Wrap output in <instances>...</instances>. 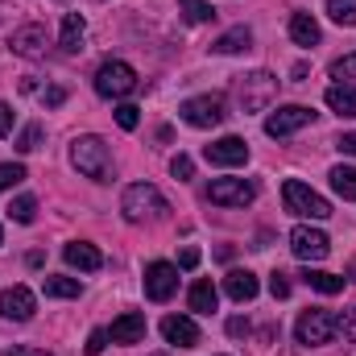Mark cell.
<instances>
[{"mask_svg":"<svg viewBox=\"0 0 356 356\" xmlns=\"http://www.w3.org/2000/svg\"><path fill=\"white\" fill-rule=\"evenodd\" d=\"M71 166L79 170V175L95 178V182H108L112 178V154H108V145L99 141V137H75L71 141Z\"/></svg>","mask_w":356,"mask_h":356,"instance_id":"cell-1","label":"cell"},{"mask_svg":"<svg viewBox=\"0 0 356 356\" xmlns=\"http://www.w3.org/2000/svg\"><path fill=\"white\" fill-rule=\"evenodd\" d=\"M120 211H124V220H145V216H166L170 203L154 182H133L120 195Z\"/></svg>","mask_w":356,"mask_h":356,"instance_id":"cell-2","label":"cell"},{"mask_svg":"<svg viewBox=\"0 0 356 356\" xmlns=\"http://www.w3.org/2000/svg\"><path fill=\"white\" fill-rule=\"evenodd\" d=\"M282 199H286V211H294V216H302V220H327V216H332V203H327L319 191H311L307 182H298V178H286Z\"/></svg>","mask_w":356,"mask_h":356,"instance_id":"cell-3","label":"cell"},{"mask_svg":"<svg viewBox=\"0 0 356 356\" xmlns=\"http://www.w3.org/2000/svg\"><path fill=\"white\" fill-rule=\"evenodd\" d=\"M95 91L104 99H124L137 91V71L124 63V58H108L99 71H95Z\"/></svg>","mask_w":356,"mask_h":356,"instance_id":"cell-4","label":"cell"},{"mask_svg":"<svg viewBox=\"0 0 356 356\" xmlns=\"http://www.w3.org/2000/svg\"><path fill=\"white\" fill-rule=\"evenodd\" d=\"M340 332V315L332 311H302V319L294 323V336L302 348H319V344H332Z\"/></svg>","mask_w":356,"mask_h":356,"instance_id":"cell-5","label":"cell"},{"mask_svg":"<svg viewBox=\"0 0 356 356\" xmlns=\"http://www.w3.org/2000/svg\"><path fill=\"white\" fill-rule=\"evenodd\" d=\"M277 95V79L269 71H253V75H241L236 79V99L245 112H266Z\"/></svg>","mask_w":356,"mask_h":356,"instance_id":"cell-6","label":"cell"},{"mask_svg":"<svg viewBox=\"0 0 356 356\" xmlns=\"http://www.w3.org/2000/svg\"><path fill=\"white\" fill-rule=\"evenodd\" d=\"M178 116L191 124V129H216L228 112H224V95H191L178 104Z\"/></svg>","mask_w":356,"mask_h":356,"instance_id":"cell-7","label":"cell"},{"mask_svg":"<svg viewBox=\"0 0 356 356\" xmlns=\"http://www.w3.org/2000/svg\"><path fill=\"white\" fill-rule=\"evenodd\" d=\"M290 249H294L298 261H323V257L332 253V241H327V232H319V228H311V224H298V228L290 232Z\"/></svg>","mask_w":356,"mask_h":356,"instance_id":"cell-8","label":"cell"},{"mask_svg":"<svg viewBox=\"0 0 356 356\" xmlns=\"http://www.w3.org/2000/svg\"><path fill=\"white\" fill-rule=\"evenodd\" d=\"M207 199L220 203V207H245V203L257 199V186L245 182V178H216V182L207 186Z\"/></svg>","mask_w":356,"mask_h":356,"instance_id":"cell-9","label":"cell"},{"mask_svg":"<svg viewBox=\"0 0 356 356\" xmlns=\"http://www.w3.org/2000/svg\"><path fill=\"white\" fill-rule=\"evenodd\" d=\"M311 120H315L311 108H302V104H286V108H277V112H269L266 116V133L269 137H290V133L307 129Z\"/></svg>","mask_w":356,"mask_h":356,"instance_id":"cell-10","label":"cell"},{"mask_svg":"<svg viewBox=\"0 0 356 356\" xmlns=\"http://www.w3.org/2000/svg\"><path fill=\"white\" fill-rule=\"evenodd\" d=\"M178 290V266L170 261H154V266H145V298H154V302H170Z\"/></svg>","mask_w":356,"mask_h":356,"instance_id":"cell-11","label":"cell"},{"mask_svg":"<svg viewBox=\"0 0 356 356\" xmlns=\"http://www.w3.org/2000/svg\"><path fill=\"white\" fill-rule=\"evenodd\" d=\"M33 311H38V302H33V290H29V286H8V290H0V315H4V319L25 323V319H33Z\"/></svg>","mask_w":356,"mask_h":356,"instance_id":"cell-12","label":"cell"},{"mask_svg":"<svg viewBox=\"0 0 356 356\" xmlns=\"http://www.w3.org/2000/svg\"><path fill=\"white\" fill-rule=\"evenodd\" d=\"M203 158H207L211 166H245V162H249V145H245L241 137H220V141H211V145L203 149Z\"/></svg>","mask_w":356,"mask_h":356,"instance_id":"cell-13","label":"cell"},{"mask_svg":"<svg viewBox=\"0 0 356 356\" xmlns=\"http://www.w3.org/2000/svg\"><path fill=\"white\" fill-rule=\"evenodd\" d=\"M108 340H112V344H141V340H145V315H141V311H124L120 319H112Z\"/></svg>","mask_w":356,"mask_h":356,"instance_id":"cell-14","label":"cell"},{"mask_svg":"<svg viewBox=\"0 0 356 356\" xmlns=\"http://www.w3.org/2000/svg\"><path fill=\"white\" fill-rule=\"evenodd\" d=\"M162 336H166V344H175V348H195V344H199V327H195L191 315H166V319H162Z\"/></svg>","mask_w":356,"mask_h":356,"instance_id":"cell-15","label":"cell"},{"mask_svg":"<svg viewBox=\"0 0 356 356\" xmlns=\"http://www.w3.org/2000/svg\"><path fill=\"white\" fill-rule=\"evenodd\" d=\"M13 54H21V58H38L42 50H46V29L42 25H21V29H13Z\"/></svg>","mask_w":356,"mask_h":356,"instance_id":"cell-16","label":"cell"},{"mask_svg":"<svg viewBox=\"0 0 356 356\" xmlns=\"http://www.w3.org/2000/svg\"><path fill=\"white\" fill-rule=\"evenodd\" d=\"M63 257H67V266L83 269V273H95V269H104V253L88 245V241H71L67 249H63Z\"/></svg>","mask_w":356,"mask_h":356,"instance_id":"cell-17","label":"cell"},{"mask_svg":"<svg viewBox=\"0 0 356 356\" xmlns=\"http://www.w3.org/2000/svg\"><path fill=\"white\" fill-rule=\"evenodd\" d=\"M224 290H228V298H236V302H253L257 290H261V282H257L249 269H232V273L224 277Z\"/></svg>","mask_w":356,"mask_h":356,"instance_id":"cell-18","label":"cell"},{"mask_svg":"<svg viewBox=\"0 0 356 356\" xmlns=\"http://www.w3.org/2000/svg\"><path fill=\"white\" fill-rule=\"evenodd\" d=\"M83 42H88V21H83L79 13H67V17H63V33H58V46L71 50V54H79Z\"/></svg>","mask_w":356,"mask_h":356,"instance_id":"cell-19","label":"cell"},{"mask_svg":"<svg viewBox=\"0 0 356 356\" xmlns=\"http://www.w3.org/2000/svg\"><path fill=\"white\" fill-rule=\"evenodd\" d=\"M290 38H294V46H319V21L311 17V13H294L290 17Z\"/></svg>","mask_w":356,"mask_h":356,"instance_id":"cell-20","label":"cell"},{"mask_svg":"<svg viewBox=\"0 0 356 356\" xmlns=\"http://www.w3.org/2000/svg\"><path fill=\"white\" fill-rule=\"evenodd\" d=\"M216 302H220V290H216L211 282H195V286H191V311L211 315V311H216Z\"/></svg>","mask_w":356,"mask_h":356,"instance_id":"cell-21","label":"cell"},{"mask_svg":"<svg viewBox=\"0 0 356 356\" xmlns=\"http://www.w3.org/2000/svg\"><path fill=\"white\" fill-rule=\"evenodd\" d=\"M323 99H327V108H332L336 116H344V120H353V116H356V95L348 88H336V83H332Z\"/></svg>","mask_w":356,"mask_h":356,"instance_id":"cell-22","label":"cell"},{"mask_svg":"<svg viewBox=\"0 0 356 356\" xmlns=\"http://www.w3.org/2000/svg\"><path fill=\"white\" fill-rule=\"evenodd\" d=\"M249 42H253V29H249V25H236V29H228V33L216 42V50H220V54H241V50H249Z\"/></svg>","mask_w":356,"mask_h":356,"instance_id":"cell-23","label":"cell"},{"mask_svg":"<svg viewBox=\"0 0 356 356\" xmlns=\"http://www.w3.org/2000/svg\"><path fill=\"white\" fill-rule=\"evenodd\" d=\"M302 282H307L311 290H319V294H340V290H344V277L323 273V269H307V273H302Z\"/></svg>","mask_w":356,"mask_h":356,"instance_id":"cell-24","label":"cell"},{"mask_svg":"<svg viewBox=\"0 0 356 356\" xmlns=\"http://www.w3.org/2000/svg\"><path fill=\"white\" fill-rule=\"evenodd\" d=\"M332 79H336V88H348L356 95V54H344L332 63Z\"/></svg>","mask_w":356,"mask_h":356,"instance_id":"cell-25","label":"cell"},{"mask_svg":"<svg viewBox=\"0 0 356 356\" xmlns=\"http://www.w3.org/2000/svg\"><path fill=\"white\" fill-rule=\"evenodd\" d=\"M46 298H79V282L75 277H42Z\"/></svg>","mask_w":356,"mask_h":356,"instance_id":"cell-26","label":"cell"},{"mask_svg":"<svg viewBox=\"0 0 356 356\" xmlns=\"http://www.w3.org/2000/svg\"><path fill=\"white\" fill-rule=\"evenodd\" d=\"M327 178H332V191H336L340 199H356V170L353 166H336Z\"/></svg>","mask_w":356,"mask_h":356,"instance_id":"cell-27","label":"cell"},{"mask_svg":"<svg viewBox=\"0 0 356 356\" xmlns=\"http://www.w3.org/2000/svg\"><path fill=\"white\" fill-rule=\"evenodd\" d=\"M33 211H38V199H33V195H17V199L8 203V216H13L17 224H33Z\"/></svg>","mask_w":356,"mask_h":356,"instance_id":"cell-28","label":"cell"},{"mask_svg":"<svg viewBox=\"0 0 356 356\" xmlns=\"http://www.w3.org/2000/svg\"><path fill=\"white\" fill-rule=\"evenodd\" d=\"M178 8L186 13V21H191V25H203V21H211V17H216V8H211L207 0H178Z\"/></svg>","mask_w":356,"mask_h":356,"instance_id":"cell-29","label":"cell"},{"mask_svg":"<svg viewBox=\"0 0 356 356\" xmlns=\"http://www.w3.org/2000/svg\"><path fill=\"white\" fill-rule=\"evenodd\" d=\"M327 17L336 25H356V0H327Z\"/></svg>","mask_w":356,"mask_h":356,"instance_id":"cell-30","label":"cell"},{"mask_svg":"<svg viewBox=\"0 0 356 356\" xmlns=\"http://www.w3.org/2000/svg\"><path fill=\"white\" fill-rule=\"evenodd\" d=\"M25 182V166L21 162H0V191H13Z\"/></svg>","mask_w":356,"mask_h":356,"instance_id":"cell-31","label":"cell"},{"mask_svg":"<svg viewBox=\"0 0 356 356\" xmlns=\"http://www.w3.org/2000/svg\"><path fill=\"white\" fill-rule=\"evenodd\" d=\"M17 149H21V154H33V149H42V124H29V129L17 137Z\"/></svg>","mask_w":356,"mask_h":356,"instance_id":"cell-32","label":"cell"},{"mask_svg":"<svg viewBox=\"0 0 356 356\" xmlns=\"http://www.w3.org/2000/svg\"><path fill=\"white\" fill-rule=\"evenodd\" d=\"M137 120H141V108L137 104H120L116 108V124L120 129H137Z\"/></svg>","mask_w":356,"mask_h":356,"instance_id":"cell-33","label":"cell"},{"mask_svg":"<svg viewBox=\"0 0 356 356\" xmlns=\"http://www.w3.org/2000/svg\"><path fill=\"white\" fill-rule=\"evenodd\" d=\"M170 175H175V178H182V182H186V178L195 175V162H191L186 154H178L175 162H170Z\"/></svg>","mask_w":356,"mask_h":356,"instance_id":"cell-34","label":"cell"},{"mask_svg":"<svg viewBox=\"0 0 356 356\" xmlns=\"http://www.w3.org/2000/svg\"><path fill=\"white\" fill-rule=\"evenodd\" d=\"M269 294H273V298H290V282H286V273H273V277H269Z\"/></svg>","mask_w":356,"mask_h":356,"instance_id":"cell-35","label":"cell"},{"mask_svg":"<svg viewBox=\"0 0 356 356\" xmlns=\"http://www.w3.org/2000/svg\"><path fill=\"white\" fill-rule=\"evenodd\" d=\"M63 99H67V88H46L42 91V104H46V108H58Z\"/></svg>","mask_w":356,"mask_h":356,"instance_id":"cell-36","label":"cell"},{"mask_svg":"<svg viewBox=\"0 0 356 356\" xmlns=\"http://www.w3.org/2000/svg\"><path fill=\"white\" fill-rule=\"evenodd\" d=\"M104 344H108V332H91L88 336V356H99L104 353Z\"/></svg>","mask_w":356,"mask_h":356,"instance_id":"cell-37","label":"cell"},{"mask_svg":"<svg viewBox=\"0 0 356 356\" xmlns=\"http://www.w3.org/2000/svg\"><path fill=\"white\" fill-rule=\"evenodd\" d=\"M8 133H13V108L0 99V137H8Z\"/></svg>","mask_w":356,"mask_h":356,"instance_id":"cell-38","label":"cell"},{"mask_svg":"<svg viewBox=\"0 0 356 356\" xmlns=\"http://www.w3.org/2000/svg\"><path fill=\"white\" fill-rule=\"evenodd\" d=\"M340 332H344V336H348V340L356 344V307L348 311V315H344V319H340Z\"/></svg>","mask_w":356,"mask_h":356,"instance_id":"cell-39","label":"cell"},{"mask_svg":"<svg viewBox=\"0 0 356 356\" xmlns=\"http://www.w3.org/2000/svg\"><path fill=\"white\" fill-rule=\"evenodd\" d=\"M336 149H340V154H348V158H356V133H344V137L336 141Z\"/></svg>","mask_w":356,"mask_h":356,"instance_id":"cell-40","label":"cell"},{"mask_svg":"<svg viewBox=\"0 0 356 356\" xmlns=\"http://www.w3.org/2000/svg\"><path fill=\"white\" fill-rule=\"evenodd\" d=\"M178 266L195 269V266H199V249H182V253H178Z\"/></svg>","mask_w":356,"mask_h":356,"instance_id":"cell-41","label":"cell"},{"mask_svg":"<svg viewBox=\"0 0 356 356\" xmlns=\"http://www.w3.org/2000/svg\"><path fill=\"white\" fill-rule=\"evenodd\" d=\"M228 336H249V319H228Z\"/></svg>","mask_w":356,"mask_h":356,"instance_id":"cell-42","label":"cell"},{"mask_svg":"<svg viewBox=\"0 0 356 356\" xmlns=\"http://www.w3.org/2000/svg\"><path fill=\"white\" fill-rule=\"evenodd\" d=\"M4 356H42V353H4Z\"/></svg>","mask_w":356,"mask_h":356,"instance_id":"cell-43","label":"cell"},{"mask_svg":"<svg viewBox=\"0 0 356 356\" xmlns=\"http://www.w3.org/2000/svg\"><path fill=\"white\" fill-rule=\"evenodd\" d=\"M0 241H4V232H0Z\"/></svg>","mask_w":356,"mask_h":356,"instance_id":"cell-44","label":"cell"},{"mask_svg":"<svg viewBox=\"0 0 356 356\" xmlns=\"http://www.w3.org/2000/svg\"><path fill=\"white\" fill-rule=\"evenodd\" d=\"M158 356H166V353H158Z\"/></svg>","mask_w":356,"mask_h":356,"instance_id":"cell-45","label":"cell"}]
</instances>
